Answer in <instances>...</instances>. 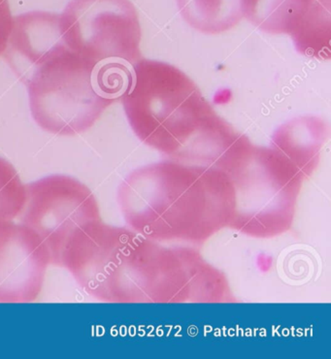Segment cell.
<instances>
[{
    "instance_id": "obj_1",
    "label": "cell",
    "mask_w": 331,
    "mask_h": 359,
    "mask_svg": "<svg viewBox=\"0 0 331 359\" xmlns=\"http://www.w3.org/2000/svg\"><path fill=\"white\" fill-rule=\"evenodd\" d=\"M121 100L136 136L169 161L218 168L242 135L169 63L136 62Z\"/></svg>"
},
{
    "instance_id": "obj_2",
    "label": "cell",
    "mask_w": 331,
    "mask_h": 359,
    "mask_svg": "<svg viewBox=\"0 0 331 359\" xmlns=\"http://www.w3.org/2000/svg\"><path fill=\"white\" fill-rule=\"evenodd\" d=\"M118 202L130 229L153 241H202L231 226L235 213L226 172L173 161L131 172L119 187Z\"/></svg>"
},
{
    "instance_id": "obj_3",
    "label": "cell",
    "mask_w": 331,
    "mask_h": 359,
    "mask_svg": "<svg viewBox=\"0 0 331 359\" xmlns=\"http://www.w3.org/2000/svg\"><path fill=\"white\" fill-rule=\"evenodd\" d=\"M14 72L29 90L37 125L57 135L74 136L90 130L121 100L133 67L83 59L67 47L60 29H55L29 48Z\"/></svg>"
},
{
    "instance_id": "obj_4",
    "label": "cell",
    "mask_w": 331,
    "mask_h": 359,
    "mask_svg": "<svg viewBox=\"0 0 331 359\" xmlns=\"http://www.w3.org/2000/svg\"><path fill=\"white\" fill-rule=\"evenodd\" d=\"M60 265L86 293L106 303L166 302L179 271L173 249L102 221L72 237Z\"/></svg>"
},
{
    "instance_id": "obj_5",
    "label": "cell",
    "mask_w": 331,
    "mask_h": 359,
    "mask_svg": "<svg viewBox=\"0 0 331 359\" xmlns=\"http://www.w3.org/2000/svg\"><path fill=\"white\" fill-rule=\"evenodd\" d=\"M235 191L231 226L243 233L271 237L289 229L303 177L272 148H240L224 170Z\"/></svg>"
},
{
    "instance_id": "obj_6",
    "label": "cell",
    "mask_w": 331,
    "mask_h": 359,
    "mask_svg": "<svg viewBox=\"0 0 331 359\" xmlns=\"http://www.w3.org/2000/svg\"><path fill=\"white\" fill-rule=\"evenodd\" d=\"M63 41L97 65L142 60L141 25L130 0H72L60 17Z\"/></svg>"
},
{
    "instance_id": "obj_7",
    "label": "cell",
    "mask_w": 331,
    "mask_h": 359,
    "mask_svg": "<svg viewBox=\"0 0 331 359\" xmlns=\"http://www.w3.org/2000/svg\"><path fill=\"white\" fill-rule=\"evenodd\" d=\"M27 201L20 222L46 245L50 264L60 265L65 247L81 229L101 221L93 192L79 180L50 175L25 186Z\"/></svg>"
},
{
    "instance_id": "obj_8",
    "label": "cell",
    "mask_w": 331,
    "mask_h": 359,
    "mask_svg": "<svg viewBox=\"0 0 331 359\" xmlns=\"http://www.w3.org/2000/svg\"><path fill=\"white\" fill-rule=\"evenodd\" d=\"M331 0H241L243 18L266 34H288L300 54L330 59Z\"/></svg>"
},
{
    "instance_id": "obj_9",
    "label": "cell",
    "mask_w": 331,
    "mask_h": 359,
    "mask_svg": "<svg viewBox=\"0 0 331 359\" xmlns=\"http://www.w3.org/2000/svg\"><path fill=\"white\" fill-rule=\"evenodd\" d=\"M50 264L49 250L29 227L0 222V303L36 301Z\"/></svg>"
},
{
    "instance_id": "obj_10",
    "label": "cell",
    "mask_w": 331,
    "mask_h": 359,
    "mask_svg": "<svg viewBox=\"0 0 331 359\" xmlns=\"http://www.w3.org/2000/svg\"><path fill=\"white\" fill-rule=\"evenodd\" d=\"M327 135L328 128L322 118H295L275 131L270 148L287 159L304 179L317 168Z\"/></svg>"
},
{
    "instance_id": "obj_11",
    "label": "cell",
    "mask_w": 331,
    "mask_h": 359,
    "mask_svg": "<svg viewBox=\"0 0 331 359\" xmlns=\"http://www.w3.org/2000/svg\"><path fill=\"white\" fill-rule=\"evenodd\" d=\"M182 18L206 34L231 29L243 19L241 0H176Z\"/></svg>"
},
{
    "instance_id": "obj_12",
    "label": "cell",
    "mask_w": 331,
    "mask_h": 359,
    "mask_svg": "<svg viewBox=\"0 0 331 359\" xmlns=\"http://www.w3.org/2000/svg\"><path fill=\"white\" fill-rule=\"evenodd\" d=\"M27 201V188L16 168L0 158V222L14 221L21 216Z\"/></svg>"
},
{
    "instance_id": "obj_13",
    "label": "cell",
    "mask_w": 331,
    "mask_h": 359,
    "mask_svg": "<svg viewBox=\"0 0 331 359\" xmlns=\"http://www.w3.org/2000/svg\"><path fill=\"white\" fill-rule=\"evenodd\" d=\"M13 17L8 0H0V55L4 54L11 34Z\"/></svg>"
}]
</instances>
